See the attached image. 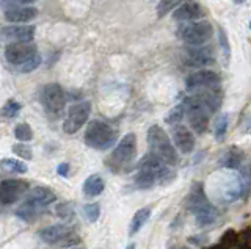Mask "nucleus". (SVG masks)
I'll return each instance as SVG.
<instances>
[{
	"label": "nucleus",
	"mask_w": 251,
	"mask_h": 249,
	"mask_svg": "<svg viewBox=\"0 0 251 249\" xmlns=\"http://www.w3.org/2000/svg\"><path fill=\"white\" fill-rule=\"evenodd\" d=\"M148 144L153 153H155L165 165L174 166L177 163V152L168 135L160 126H151L148 130Z\"/></svg>",
	"instance_id": "nucleus-1"
},
{
	"label": "nucleus",
	"mask_w": 251,
	"mask_h": 249,
	"mask_svg": "<svg viewBox=\"0 0 251 249\" xmlns=\"http://www.w3.org/2000/svg\"><path fill=\"white\" fill-rule=\"evenodd\" d=\"M135 155H137V136H135V134H127L118 143L105 163L115 172L126 171L134 162Z\"/></svg>",
	"instance_id": "nucleus-2"
},
{
	"label": "nucleus",
	"mask_w": 251,
	"mask_h": 249,
	"mask_svg": "<svg viewBox=\"0 0 251 249\" xmlns=\"http://www.w3.org/2000/svg\"><path fill=\"white\" fill-rule=\"evenodd\" d=\"M118 132L104 121H91L85 132L87 146L97 151H105L112 148L116 141Z\"/></svg>",
	"instance_id": "nucleus-3"
},
{
	"label": "nucleus",
	"mask_w": 251,
	"mask_h": 249,
	"mask_svg": "<svg viewBox=\"0 0 251 249\" xmlns=\"http://www.w3.org/2000/svg\"><path fill=\"white\" fill-rule=\"evenodd\" d=\"M184 108H185V113L189 115V119H190V126L193 129V132L198 135L204 134L207 130V126H209V112L207 108L203 105L196 96H192L189 99L184 100Z\"/></svg>",
	"instance_id": "nucleus-4"
},
{
	"label": "nucleus",
	"mask_w": 251,
	"mask_h": 249,
	"mask_svg": "<svg viewBox=\"0 0 251 249\" xmlns=\"http://www.w3.org/2000/svg\"><path fill=\"white\" fill-rule=\"evenodd\" d=\"M91 113V104L90 102H78L68 110V116L63 122V130L66 134L73 135L80 130L87 124Z\"/></svg>",
	"instance_id": "nucleus-5"
},
{
	"label": "nucleus",
	"mask_w": 251,
	"mask_h": 249,
	"mask_svg": "<svg viewBox=\"0 0 251 249\" xmlns=\"http://www.w3.org/2000/svg\"><path fill=\"white\" fill-rule=\"evenodd\" d=\"M41 100L49 115H60L66 105V94L58 83H49L42 88Z\"/></svg>",
	"instance_id": "nucleus-6"
},
{
	"label": "nucleus",
	"mask_w": 251,
	"mask_h": 249,
	"mask_svg": "<svg viewBox=\"0 0 251 249\" xmlns=\"http://www.w3.org/2000/svg\"><path fill=\"white\" fill-rule=\"evenodd\" d=\"M181 38L192 44V46H199V44H204L206 41H209L213 35V28L209 22H193V24H187L181 27Z\"/></svg>",
	"instance_id": "nucleus-7"
},
{
	"label": "nucleus",
	"mask_w": 251,
	"mask_h": 249,
	"mask_svg": "<svg viewBox=\"0 0 251 249\" xmlns=\"http://www.w3.org/2000/svg\"><path fill=\"white\" fill-rule=\"evenodd\" d=\"M37 52L38 50L33 42H10L5 49V58L10 64L16 66L19 69Z\"/></svg>",
	"instance_id": "nucleus-8"
},
{
	"label": "nucleus",
	"mask_w": 251,
	"mask_h": 249,
	"mask_svg": "<svg viewBox=\"0 0 251 249\" xmlns=\"http://www.w3.org/2000/svg\"><path fill=\"white\" fill-rule=\"evenodd\" d=\"M28 192V184L20 179H6L0 182V204L11 206Z\"/></svg>",
	"instance_id": "nucleus-9"
},
{
	"label": "nucleus",
	"mask_w": 251,
	"mask_h": 249,
	"mask_svg": "<svg viewBox=\"0 0 251 249\" xmlns=\"http://www.w3.org/2000/svg\"><path fill=\"white\" fill-rule=\"evenodd\" d=\"M212 204L209 202L204 192V185L201 182H195L190 188V193L185 199V207H187L193 215L199 213L201 210H204L207 207H211Z\"/></svg>",
	"instance_id": "nucleus-10"
},
{
	"label": "nucleus",
	"mask_w": 251,
	"mask_h": 249,
	"mask_svg": "<svg viewBox=\"0 0 251 249\" xmlns=\"http://www.w3.org/2000/svg\"><path fill=\"white\" fill-rule=\"evenodd\" d=\"M2 38L10 42H32L35 38L33 25H10L2 28Z\"/></svg>",
	"instance_id": "nucleus-11"
},
{
	"label": "nucleus",
	"mask_w": 251,
	"mask_h": 249,
	"mask_svg": "<svg viewBox=\"0 0 251 249\" xmlns=\"http://www.w3.org/2000/svg\"><path fill=\"white\" fill-rule=\"evenodd\" d=\"M218 76L213 71H198L195 74H192L187 78V86L189 90H198V88H204V90H212L213 86L218 85Z\"/></svg>",
	"instance_id": "nucleus-12"
},
{
	"label": "nucleus",
	"mask_w": 251,
	"mask_h": 249,
	"mask_svg": "<svg viewBox=\"0 0 251 249\" xmlns=\"http://www.w3.org/2000/svg\"><path fill=\"white\" fill-rule=\"evenodd\" d=\"M71 233H73V229L66 224H54V226H47V228L39 230V238L44 241L47 245H57L60 241L66 240Z\"/></svg>",
	"instance_id": "nucleus-13"
},
{
	"label": "nucleus",
	"mask_w": 251,
	"mask_h": 249,
	"mask_svg": "<svg viewBox=\"0 0 251 249\" xmlns=\"http://www.w3.org/2000/svg\"><path fill=\"white\" fill-rule=\"evenodd\" d=\"M173 140L174 146L182 153H190L195 149V136L185 126H176L173 129Z\"/></svg>",
	"instance_id": "nucleus-14"
},
{
	"label": "nucleus",
	"mask_w": 251,
	"mask_h": 249,
	"mask_svg": "<svg viewBox=\"0 0 251 249\" xmlns=\"http://www.w3.org/2000/svg\"><path fill=\"white\" fill-rule=\"evenodd\" d=\"M38 16V10L33 6H14L5 11V19L13 24H27Z\"/></svg>",
	"instance_id": "nucleus-15"
},
{
	"label": "nucleus",
	"mask_w": 251,
	"mask_h": 249,
	"mask_svg": "<svg viewBox=\"0 0 251 249\" xmlns=\"http://www.w3.org/2000/svg\"><path fill=\"white\" fill-rule=\"evenodd\" d=\"M55 199H57V194L47 187H37L28 194V201L33 202L35 206L39 209L50 206L52 202H55Z\"/></svg>",
	"instance_id": "nucleus-16"
},
{
	"label": "nucleus",
	"mask_w": 251,
	"mask_h": 249,
	"mask_svg": "<svg viewBox=\"0 0 251 249\" xmlns=\"http://www.w3.org/2000/svg\"><path fill=\"white\" fill-rule=\"evenodd\" d=\"M201 16H203V10L199 8L198 3L192 2V0L184 2L179 8L174 10V19L177 20H193Z\"/></svg>",
	"instance_id": "nucleus-17"
},
{
	"label": "nucleus",
	"mask_w": 251,
	"mask_h": 249,
	"mask_svg": "<svg viewBox=\"0 0 251 249\" xmlns=\"http://www.w3.org/2000/svg\"><path fill=\"white\" fill-rule=\"evenodd\" d=\"M162 168H160V170H162ZM159 171H155V170H138L137 174H135V177H134L135 187H137L138 190H148V188H151L157 182V179H159Z\"/></svg>",
	"instance_id": "nucleus-18"
},
{
	"label": "nucleus",
	"mask_w": 251,
	"mask_h": 249,
	"mask_svg": "<svg viewBox=\"0 0 251 249\" xmlns=\"http://www.w3.org/2000/svg\"><path fill=\"white\" fill-rule=\"evenodd\" d=\"M211 50H199V49H192L187 52V58H185V64L190 68H201L212 63Z\"/></svg>",
	"instance_id": "nucleus-19"
},
{
	"label": "nucleus",
	"mask_w": 251,
	"mask_h": 249,
	"mask_svg": "<svg viewBox=\"0 0 251 249\" xmlns=\"http://www.w3.org/2000/svg\"><path fill=\"white\" fill-rule=\"evenodd\" d=\"M243 160V152L237 148V146H231L223 155H221V166L226 170H237L242 165Z\"/></svg>",
	"instance_id": "nucleus-20"
},
{
	"label": "nucleus",
	"mask_w": 251,
	"mask_h": 249,
	"mask_svg": "<svg viewBox=\"0 0 251 249\" xmlns=\"http://www.w3.org/2000/svg\"><path fill=\"white\" fill-rule=\"evenodd\" d=\"M104 188H105L104 179L100 177L99 174H93L87 180H85L83 193H85V196H88V197H95V196H99L100 193H102Z\"/></svg>",
	"instance_id": "nucleus-21"
},
{
	"label": "nucleus",
	"mask_w": 251,
	"mask_h": 249,
	"mask_svg": "<svg viewBox=\"0 0 251 249\" xmlns=\"http://www.w3.org/2000/svg\"><path fill=\"white\" fill-rule=\"evenodd\" d=\"M149 216H151V207H143L135 211V215L132 216L131 226H129V235H135L138 230H141V228L146 224Z\"/></svg>",
	"instance_id": "nucleus-22"
},
{
	"label": "nucleus",
	"mask_w": 251,
	"mask_h": 249,
	"mask_svg": "<svg viewBox=\"0 0 251 249\" xmlns=\"http://www.w3.org/2000/svg\"><path fill=\"white\" fill-rule=\"evenodd\" d=\"M217 218H218V211L213 206L201 210L199 213L195 215L196 224L199 226V228H207V226H212L215 221H217Z\"/></svg>",
	"instance_id": "nucleus-23"
},
{
	"label": "nucleus",
	"mask_w": 251,
	"mask_h": 249,
	"mask_svg": "<svg viewBox=\"0 0 251 249\" xmlns=\"http://www.w3.org/2000/svg\"><path fill=\"white\" fill-rule=\"evenodd\" d=\"M38 210H39V207H37L33 202H30V201L27 199V201H25V204H22V206H20V207L18 209L16 215H18L20 219H24V221L32 223L33 219L37 218Z\"/></svg>",
	"instance_id": "nucleus-24"
},
{
	"label": "nucleus",
	"mask_w": 251,
	"mask_h": 249,
	"mask_svg": "<svg viewBox=\"0 0 251 249\" xmlns=\"http://www.w3.org/2000/svg\"><path fill=\"white\" fill-rule=\"evenodd\" d=\"M0 168L8 172H19V174H24L28 171V166L24 162H19V160L14 158H3L0 162Z\"/></svg>",
	"instance_id": "nucleus-25"
},
{
	"label": "nucleus",
	"mask_w": 251,
	"mask_h": 249,
	"mask_svg": "<svg viewBox=\"0 0 251 249\" xmlns=\"http://www.w3.org/2000/svg\"><path fill=\"white\" fill-rule=\"evenodd\" d=\"M181 5H182V0H160L159 5H157V16L165 18L168 13L179 8Z\"/></svg>",
	"instance_id": "nucleus-26"
},
{
	"label": "nucleus",
	"mask_w": 251,
	"mask_h": 249,
	"mask_svg": "<svg viewBox=\"0 0 251 249\" xmlns=\"http://www.w3.org/2000/svg\"><path fill=\"white\" fill-rule=\"evenodd\" d=\"M228 132V116L226 115H220L217 119H215V138L217 141H223Z\"/></svg>",
	"instance_id": "nucleus-27"
},
{
	"label": "nucleus",
	"mask_w": 251,
	"mask_h": 249,
	"mask_svg": "<svg viewBox=\"0 0 251 249\" xmlns=\"http://www.w3.org/2000/svg\"><path fill=\"white\" fill-rule=\"evenodd\" d=\"M14 136H16L19 141H24V143L30 141V140H33V130L27 122L18 124L16 129H14Z\"/></svg>",
	"instance_id": "nucleus-28"
},
{
	"label": "nucleus",
	"mask_w": 251,
	"mask_h": 249,
	"mask_svg": "<svg viewBox=\"0 0 251 249\" xmlns=\"http://www.w3.org/2000/svg\"><path fill=\"white\" fill-rule=\"evenodd\" d=\"M83 213H85V216H87V219L90 223H96L99 215H100V206L97 202L87 204V206L83 207Z\"/></svg>",
	"instance_id": "nucleus-29"
},
{
	"label": "nucleus",
	"mask_w": 251,
	"mask_h": 249,
	"mask_svg": "<svg viewBox=\"0 0 251 249\" xmlns=\"http://www.w3.org/2000/svg\"><path fill=\"white\" fill-rule=\"evenodd\" d=\"M20 112V104L16 100H8L2 108V116L5 118H16Z\"/></svg>",
	"instance_id": "nucleus-30"
},
{
	"label": "nucleus",
	"mask_w": 251,
	"mask_h": 249,
	"mask_svg": "<svg viewBox=\"0 0 251 249\" xmlns=\"http://www.w3.org/2000/svg\"><path fill=\"white\" fill-rule=\"evenodd\" d=\"M185 115V108L184 105H177L174 108L170 110V113L167 115V118H165V121H167L168 124H177L179 121H181L184 118Z\"/></svg>",
	"instance_id": "nucleus-31"
},
{
	"label": "nucleus",
	"mask_w": 251,
	"mask_h": 249,
	"mask_svg": "<svg viewBox=\"0 0 251 249\" xmlns=\"http://www.w3.org/2000/svg\"><path fill=\"white\" fill-rule=\"evenodd\" d=\"M57 215H58L61 219H69L71 216L74 215V209H73V204L71 202H63V204H58L55 209Z\"/></svg>",
	"instance_id": "nucleus-32"
},
{
	"label": "nucleus",
	"mask_w": 251,
	"mask_h": 249,
	"mask_svg": "<svg viewBox=\"0 0 251 249\" xmlns=\"http://www.w3.org/2000/svg\"><path fill=\"white\" fill-rule=\"evenodd\" d=\"M39 64H41V55L37 52V54H35V55L30 58V60L27 61V63H24L22 66H20L19 71H20V72H32V71L37 69Z\"/></svg>",
	"instance_id": "nucleus-33"
},
{
	"label": "nucleus",
	"mask_w": 251,
	"mask_h": 249,
	"mask_svg": "<svg viewBox=\"0 0 251 249\" xmlns=\"http://www.w3.org/2000/svg\"><path fill=\"white\" fill-rule=\"evenodd\" d=\"M11 149H13V152L16 153L18 157H20V158L32 160V157H33L32 149L28 148V146H25V144H13Z\"/></svg>",
	"instance_id": "nucleus-34"
},
{
	"label": "nucleus",
	"mask_w": 251,
	"mask_h": 249,
	"mask_svg": "<svg viewBox=\"0 0 251 249\" xmlns=\"http://www.w3.org/2000/svg\"><path fill=\"white\" fill-rule=\"evenodd\" d=\"M220 245L223 246L225 249H229V248L235 246V245H237V233H235L234 230H228V232H225V235L221 237Z\"/></svg>",
	"instance_id": "nucleus-35"
},
{
	"label": "nucleus",
	"mask_w": 251,
	"mask_h": 249,
	"mask_svg": "<svg viewBox=\"0 0 251 249\" xmlns=\"http://www.w3.org/2000/svg\"><path fill=\"white\" fill-rule=\"evenodd\" d=\"M187 241L190 245H193V246H203L204 243H207V237L204 235H195V237H189L187 238Z\"/></svg>",
	"instance_id": "nucleus-36"
},
{
	"label": "nucleus",
	"mask_w": 251,
	"mask_h": 249,
	"mask_svg": "<svg viewBox=\"0 0 251 249\" xmlns=\"http://www.w3.org/2000/svg\"><path fill=\"white\" fill-rule=\"evenodd\" d=\"M57 172H58V175H61V177H68V174H69V163L58 165V168H57Z\"/></svg>",
	"instance_id": "nucleus-37"
},
{
	"label": "nucleus",
	"mask_w": 251,
	"mask_h": 249,
	"mask_svg": "<svg viewBox=\"0 0 251 249\" xmlns=\"http://www.w3.org/2000/svg\"><path fill=\"white\" fill-rule=\"evenodd\" d=\"M218 33H220V44H221V46H223L225 52H226V55H228V54H229V46H228V42H226V36H225V32H223V30H220Z\"/></svg>",
	"instance_id": "nucleus-38"
},
{
	"label": "nucleus",
	"mask_w": 251,
	"mask_h": 249,
	"mask_svg": "<svg viewBox=\"0 0 251 249\" xmlns=\"http://www.w3.org/2000/svg\"><path fill=\"white\" fill-rule=\"evenodd\" d=\"M207 249H225L221 245H215V246H211V248H207Z\"/></svg>",
	"instance_id": "nucleus-39"
},
{
	"label": "nucleus",
	"mask_w": 251,
	"mask_h": 249,
	"mask_svg": "<svg viewBox=\"0 0 251 249\" xmlns=\"http://www.w3.org/2000/svg\"><path fill=\"white\" fill-rule=\"evenodd\" d=\"M126 249H135V243H131V245H129Z\"/></svg>",
	"instance_id": "nucleus-40"
},
{
	"label": "nucleus",
	"mask_w": 251,
	"mask_h": 249,
	"mask_svg": "<svg viewBox=\"0 0 251 249\" xmlns=\"http://www.w3.org/2000/svg\"><path fill=\"white\" fill-rule=\"evenodd\" d=\"M171 249H189V248H185V246H176V248H171Z\"/></svg>",
	"instance_id": "nucleus-41"
},
{
	"label": "nucleus",
	"mask_w": 251,
	"mask_h": 249,
	"mask_svg": "<svg viewBox=\"0 0 251 249\" xmlns=\"http://www.w3.org/2000/svg\"><path fill=\"white\" fill-rule=\"evenodd\" d=\"M234 2H235V3H243L245 0H234Z\"/></svg>",
	"instance_id": "nucleus-42"
},
{
	"label": "nucleus",
	"mask_w": 251,
	"mask_h": 249,
	"mask_svg": "<svg viewBox=\"0 0 251 249\" xmlns=\"http://www.w3.org/2000/svg\"><path fill=\"white\" fill-rule=\"evenodd\" d=\"M250 175H251V168H250Z\"/></svg>",
	"instance_id": "nucleus-43"
},
{
	"label": "nucleus",
	"mask_w": 251,
	"mask_h": 249,
	"mask_svg": "<svg viewBox=\"0 0 251 249\" xmlns=\"http://www.w3.org/2000/svg\"><path fill=\"white\" fill-rule=\"evenodd\" d=\"M250 27H251V22H250Z\"/></svg>",
	"instance_id": "nucleus-44"
},
{
	"label": "nucleus",
	"mask_w": 251,
	"mask_h": 249,
	"mask_svg": "<svg viewBox=\"0 0 251 249\" xmlns=\"http://www.w3.org/2000/svg\"><path fill=\"white\" fill-rule=\"evenodd\" d=\"M73 249H77V248H73Z\"/></svg>",
	"instance_id": "nucleus-45"
}]
</instances>
